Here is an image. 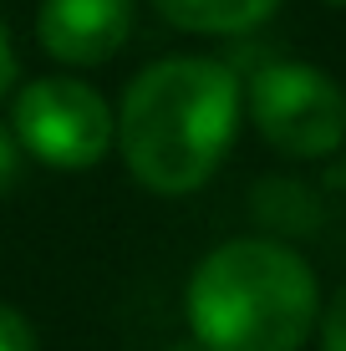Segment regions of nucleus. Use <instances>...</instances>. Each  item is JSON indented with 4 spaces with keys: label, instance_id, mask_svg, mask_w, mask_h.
<instances>
[{
    "label": "nucleus",
    "instance_id": "obj_1",
    "mask_svg": "<svg viewBox=\"0 0 346 351\" xmlns=\"http://www.w3.org/2000/svg\"><path fill=\"white\" fill-rule=\"evenodd\" d=\"M117 148L143 189L178 199L214 178L240 132V77L209 56H169L138 71L117 107Z\"/></svg>",
    "mask_w": 346,
    "mask_h": 351
},
{
    "label": "nucleus",
    "instance_id": "obj_2",
    "mask_svg": "<svg viewBox=\"0 0 346 351\" xmlns=\"http://www.w3.org/2000/svg\"><path fill=\"white\" fill-rule=\"evenodd\" d=\"M184 306L204 351H301L321 321V290L291 245L230 239L199 260Z\"/></svg>",
    "mask_w": 346,
    "mask_h": 351
},
{
    "label": "nucleus",
    "instance_id": "obj_3",
    "mask_svg": "<svg viewBox=\"0 0 346 351\" xmlns=\"http://www.w3.org/2000/svg\"><path fill=\"white\" fill-rule=\"evenodd\" d=\"M249 123L285 158H326L346 143V97L321 66L265 62L249 82Z\"/></svg>",
    "mask_w": 346,
    "mask_h": 351
},
{
    "label": "nucleus",
    "instance_id": "obj_4",
    "mask_svg": "<svg viewBox=\"0 0 346 351\" xmlns=\"http://www.w3.org/2000/svg\"><path fill=\"white\" fill-rule=\"evenodd\" d=\"M117 138L112 107L77 77H36L16 97V143L46 168H97Z\"/></svg>",
    "mask_w": 346,
    "mask_h": 351
},
{
    "label": "nucleus",
    "instance_id": "obj_5",
    "mask_svg": "<svg viewBox=\"0 0 346 351\" xmlns=\"http://www.w3.org/2000/svg\"><path fill=\"white\" fill-rule=\"evenodd\" d=\"M133 36V0H41L36 41L62 66H102Z\"/></svg>",
    "mask_w": 346,
    "mask_h": 351
},
{
    "label": "nucleus",
    "instance_id": "obj_6",
    "mask_svg": "<svg viewBox=\"0 0 346 351\" xmlns=\"http://www.w3.org/2000/svg\"><path fill=\"white\" fill-rule=\"evenodd\" d=\"M169 26L199 36H245L265 26L280 10V0H148Z\"/></svg>",
    "mask_w": 346,
    "mask_h": 351
},
{
    "label": "nucleus",
    "instance_id": "obj_7",
    "mask_svg": "<svg viewBox=\"0 0 346 351\" xmlns=\"http://www.w3.org/2000/svg\"><path fill=\"white\" fill-rule=\"evenodd\" d=\"M0 351H36V331L16 306H0Z\"/></svg>",
    "mask_w": 346,
    "mask_h": 351
},
{
    "label": "nucleus",
    "instance_id": "obj_8",
    "mask_svg": "<svg viewBox=\"0 0 346 351\" xmlns=\"http://www.w3.org/2000/svg\"><path fill=\"white\" fill-rule=\"evenodd\" d=\"M321 351H346V285L336 290L331 311H321Z\"/></svg>",
    "mask_w": 346,
    "mask_h": 351
},
{
    "label": "nucleus",
    "instance_id": "obj_9",
    "mask_svg": "<svg viewBox=\"0 0 346 351\" xmlns=\"http://www.w3.org/2000/svg\"><path fill=\"white\" fill-rule=\"evenodd\" d=\"M16 168H21V148H16L10 132H0V193L16 184Z\"/></svg>",
    "mask_w": 346,
    "mask_h": 351
},
{
    "label": "nucleus",
    "instance_id": "obj_10",
    "mask_svg": "<svg viewBox=\"0 0 346 351\" xmlns=\"http://www.w3.org/2000/svg\"><path fill=\"white\" fill-rule=\"evenodd\" d=\"M10 82H16V51H10V36L0 31V97H5Z\"/></svg>",
    "mask_w": 346,
    "mask_h": 351
},
{
    "label": "nucleus",
    "instance_id": "obj_11",
    "mask_svg": "<svg viewBox=\"0 0 346 351\" xmlns=\"http://www.w3.org/2000/svg\"><path fill=\"white\" fill-rule=\"evenodd\" d=\"M326 5H346V0H326Z\"/></svg>",
    "mask_w": 346,
    "mask_h": 351
}]
</instances>
